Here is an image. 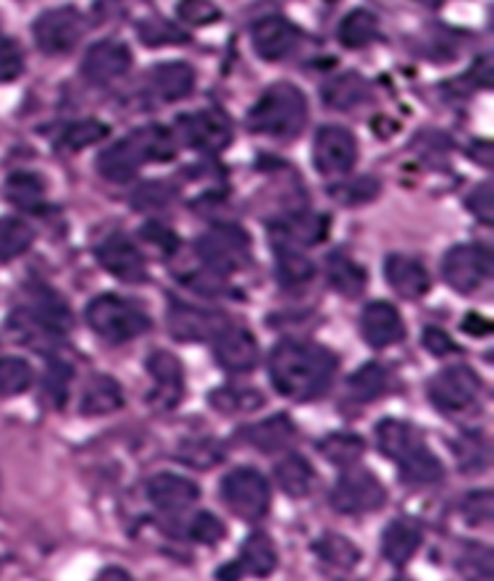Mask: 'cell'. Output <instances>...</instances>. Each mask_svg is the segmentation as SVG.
Segmentation results:
<instances>
[{"label": "cell", "instance_id": "43", "mask_svg": "<svg viewBox=\"0 0 494 581\" xmlns=\"http://www.w3.org/2000/svg\"><path fill=\"white\" fill-rule=\"evenodd\" d=\"M137 37L142 39L148 48H161V45H180L187 39V35L180 30V26H174L166 19H158V16H150V19H142L140 24H137Z\"/></svg>", "mask_w": 494, "mask_h": 581}, {"label": "cell", "instance_id": "20", "mask_svg": "<svg viewBox=\"0 0 494 581\" xmlns=\"http://www.w3.org/2000/svg\"><path fill=\"white\" fill-rule=\"evenodd\" d=\"M195 88V69L184 61L158 64L148 75V92L153 101L176 103L187 98Z\"/></svg>", "mask_w": 494, "mask_h": 581}, {"label": "cell", "instance_id": "10", "mask_svg": "<svg viewBox=\"0 0 494 581\" xmlns=\"http://www.w3.org/2000/svg\"><path fill=\"white\" fill-rule=\"evenodd\" d=\"M482 392V379L469 366H450L439 372L429 385V400L439 411L458 413L471 408Z\"/></svg>", "mask_w": 494, "mask_h": 581}, {"label": "cell", "instance_id": "9", "mask_svg": "<svg viewBox=\"0 0 494 581\" xmlns=\"http://www.w3.org/2000/svg\"><path fill=\"white\" fill-rule=\"evenodd\" d=\"M447 285L460 295L476 293L492 274V253L484 246H456L445 255Z\"/></svg>", "mask_w": 494, "mask_h": 581}, {"label": "cell", "instance_id": "31", "mask_svg": "<svg viewBox=\"0 0 494 581\" xmlns=\"http://www.w3.org/2000/svg\"><path fill=\"white\" fill-rule=\"evenodd\" d=\"M377 440H379V451L392 460H400L403 455L411 453L413 447H418L421 442H424L411 424H405V421H394V419L381 421V424L377 426Z\"/></svg>", "mask_w": 494, "mask_h": 581}, {"label": "cell", "instance_id": "37", "mask_svg": "<svg viewBox=\"0 0 494 581\" xmlns=\"http://www.w3.org/2000/svg\"><path fill=\"white\" fill-rule=\"evenodd\" d=\"M377 35H379V22L371 11L358 9L347 13L345 22L340 24V43L351 50L366 48L368 43L377 39Z\"/></svg>", "mask_w": 494, "mask_h": 581}, {"label": "cell", "instance_id": "52", "mask_svg": "<svg viewBox=\"0 0 494 581\" xmlns=\"http://www.w3.org/2000/svg\"><path fill=\"white\" fill-rule=\"evenodd\" d=\"M180 19L187 24H210L219 19V9L210 0H182Z\"/></svg>", "mask_w": 494, "mask_h": 581}, {"label": "cell", "instance_id": "29", "mask_svg": "<svg viewBox=\"0 0 494 581\" xmlns=\"http://www.w3.org/2000/svg\"><path fill=\"white\" fill-rule=\"evenodd\" d=\"M398 464H400V474H403V481H407V485H416V487L434 485V481L443 479V474H445L439 458L434 453H429V447H426L424 442H421L418 447H413L407 455H403Z\"/></svg>", "mask_w": 494, "mask_h": 581}, {"label": "cell", "instance_id": "4", "mask_svg": "<svg viewBox=\"0 0 494 581\" xmlns=\"http://www.w3.org/2000/svg\"><path fill=\"white\" fill-rule=\"evenodd\" d=\"M88 321L92 332L105 342H129L150 329V319L135 303L118 295H101L88 306Z\"/></svg>", "mask_w": 494, "mask_h": 581}, {"label": "cell", "instance_id": "15", "mask_svg": "<svg viewBox=\"0 0 494 581\" xmlns=\"http://www.w3.org/2000/svg\"><path fill=\"white\" fill-rule=\"evenodd\" d=\"M169 329L182 342L216 340L227 329V319L221 314H214V310L193 308L187 303H174L169 308Z\"/></svg>", "mask_w": 494, "mask_h": 581}, {"label": "cell", "instance_id": "49", "mask_svg": "<svg viewBox=\"0 0 494 581\" xmlns=\"http://www.w3.org/2000/svg\"><path fill=\"white\" fill-rule=\"evenodd\" d=\"M223 534H227V529H223V524L214 516V513H197L193 524H189V537H193L195 543L216 545L221 543Z\"/></svg>", "mask_w": 494, "mask_h": 581}, {"label": "cell", "instance_id": "12", "mask_svg": "<svg viewBox=\"0 0 494 581\" xmlns=\"http://www.w3.org/2000/svg\"><path fill=\"white\" fill-rule=\"evenodd\" d=\"M180 129L184 143L200 153H221L232 143V122L219 109L197 111V114L182 116Z\"/></svg>", "mask_w": 494, "mask_h": 581}, {"label": "cell", "instance_id": "57", "mask_svg": "<svg viewBox=\"0 0 494 581\" xmlns=\"http://www.w3.org/2000/svg\"><path fill=\"white\" fill-rule=\"evenodd\" d=\"M463 332H469L473 337H486L492 332V321L482 319V316H476V314H471V316H466Z\"/></svg>", "mask_w": 494, "mask_h": 581}, {"label": "cell", "instance_id": "54", "mask_svg": "<svg viewBox=\"0 0 494 581\" xmlns=\"http://www.w3.org/2000/svg\"><path fill=\"white\" fill-rule=\"evenodd\" d=\"M19 71H22V53L13 39L0 35V82L19 77Z\"/></svg>", "mask_w": 494, "mask_h": 581}, {"label": "cell", "instance_id": "22", "mask_svg": "<svg viewBox=\"0 0 494 581\" xmlns=\"http://www.w3.org/2000/svg\"><path fill=\"white\" fill-rule=\"evenodd\" d=\"M148 498L158 511L176 513L187 511L189 505L197 503L200 490L193 479L176 477V474H158L156 479H150L148 485Z\"/></svg>", "mask_w": 494, "mask_h": 581}, {"label": "cell", "instance_id": "47", "mask_svg": "<svg viewBox=\"0 0 494 581\" xmlns=\"http://www.w3.org/2000/svg\"><path fill=\"white\" fill-rule=\"evenodd\" d=\"M105 135H108V127L101 122H77V124H71V127H66L61 140L66 148L82 150V148H88V145L101 143Z\"/></svg>", "mask_w": 494, "mask_h": 581}, {"label": "cell", "instance_id": "35", "mask_svg": "<svg viewBox=\"0 0 494 581\" xmlns=\"http://www.w3.org/2000/svg\"><path fill=\"white\" fill-rule=\"evenodd\" d=\"M319 453L334 466H353L364 458L366 442L353 432H334L319 442Z\"/></svg>", "mask_w": 494, "mask_h": 581}, {"label": "cell", "instance_id": "59", "mask_svg": "<svg viewBox=\"0 0 494 581\" xmlns=\"http://www.w3.org/2000/svg\"><path fill=\"white\" fill-rule=\"evenodd\" d=\"M418 3H426V5H439L443 0H418Z\"/></svg>", "mask_w": 494, "mask_h": 581}, {"label": "cell", "instance_id": "41", "mask_svg": "<svg viewBox=\"0 0 494 581\" xmlns=\"http://www.w3.org/2000/svg\"><path fill=\"white\" fill-rule=\"evenodd\" d=\"M263 402V398L253 387H219L210 395V406L219 413H240L253 411Z\"/></svg>", "mask_w": 494, "mask_h": 581}, {"label": "cell", "instance_id": "27", "mask_svg": "<svg viewBox=\"0 0 494 581\" xmlns=\"http://www.w3.org/2000/svg\"><path fill=\"white\" fill-rule=\"evenodd\" d=\"M324 103L334 111H351L358 109L360 103H366L371 98V90H368V82L355 71H347V75H340L334 79H329L324 84Z\"/></svg>", "mask_w": 494, "mask_h": 581}, {"label": "cell", "instance_id": "33", "mask_svg": "<svg viewBox=\"0 0 494 581\" xmlns=\"http://www.w3.org/2000/svg\"><path fill=\"white\" fill-rule=\"evenodd\" d=\"M326 276L332 282V287L345 297H358L366 289V274L353 259H347L345 253L329 255L326 261Z\"/></svg>", "mask_w": 494, "mask_h": 581}, {"label": "cell", "instance_id": "28", "mask_svg": "<svg viewBox=\"0 0 494 581\" xmlns=\"http://www.w3.org/2000/svg\"><path fill=\"white\" fill-rule=\"evenodd\" d=\"M122 406H124V392L122 387H118V381L111 379V376H92L88 387H84L79 411L84 415H105L118 411Z\"/></svg>", "mask_w": 494, "mask_h": 581}, {"label": "cell", "instance_id": "2", "mask_svg": "<svg viewBox=\"0 0 494 581\" xmlns=\"http://www.w3.org/2000/svg\"><path fill=\"white\" fill-rule=\"evenodd\" d=\"M174 153V135H171L166 127L150 124V127L131 132L122 143H116L114 148L105 150V153L97 158V171H101L108 182H129L145 163L171 161Z\"/></svg>", "mask_w": 494, "mask_h": 581}, {"label": "cell", "instance_id": "40", "mask_svg": "<svg viewBox=\"0 0 494 581\" xmlns=\"http://www.w3.org/2000/svg\"><path fill=\"white\" fill-rule=\"evenodd\" d=\"M35 240V232L30 229V224L22 219H0V261L19 259L26 253Z\"/></svg>", "mask_w": 494, "mask_h": 581}, {"label": "cell", "instance_id": "58", "mask_svg": "<svg viewBox=\"0 0 494 581\" xmlns=\"http://www.w3.org/2000/svg\"><path fill=\"white\" fill-rule=\"evenodd\" d=\"M97 581H131L129 573L124 569H105Z\"/></svg>", "mask_w": 494, "mask_h": 581}, {"label": "cell", "instance_id": "17", "mask_svg": "<svg viewBox=\"0 0 494 581\" xmlns=\"http://www.w3.org/2000/svg\"><path fill=\"white\" fill-rule=\"evenodd\" d=\"M300 30L285 16H266L253 24L255 53L266 61H282L298 48Z\"/></svg>", "mask_w": 494, "mask_h": 581}, {"label": "cell", "instance_id": "6", "mask_svg": "<svg viewBox=\"0 0 494 581\" xmlns=\"http://www.w3.org/2000/svg\"><path fill=\"white\" fill-rule=\"evenodd\" d=\"M221 498L229 511L242 521H259L272 508V490L255 468H237L221 485Z\"/></svg>", "mask_w": 494, "mask_h": 581}, {"label": "cell", "instance_id": "11", "mask_svg": "<svg viewBox=\"0 0 494 581\" xmlns=\"http://www.w3.org/2000/svg\"><path fill=\"white\" fill-rule=\"evenodd\" d=\"M313 161L324 176L347 174L358 161V140L351 129L337 124L321 127L313 143Z\"/></svg>", "mask_w": 494, "mask_h": 581}, {"label": "cell", "instance_id": "46", "mask_svg": "<svg viewBox=\"0 0 494 581\" xmlns=\"http://www.w3.org/2000/svg\"><path fill=\"white\" fill-rule=\"evenodd\" d=\"M69 385H71V368L69 363L53 361L45 374V395H48L53 408H64L66 398H69Z\"/></svg>", "mask_w": 494, "mask_h": 581}, {"label": "cell", "instance_id": "42", "mask_svg": "<svg viewBox=\"0 0 494 581\" xmlns=\"http://www.w3.org/2000/svg\"><path fill=\"white\" fill-rule=\"evenodd\" d=\"M458 571L466 581H486L492 577V550L486 545L471 543L460 550Z\"/></svg>", "mask_w": 494, "mask_h": 581}, {"label": "cell", "instance_id": "48", "mask_svg": "<svg viewBox=\"0 0 494 581\" xmlns=\"http://www.w3.org/2000/svg\"><path fill=\"white\" fill-rule=\"evenodd\" d=\"M174 201V190L166 182H148L131 195V206L137 210H158Z\"/></svg>", "mask_w": 494, "mask_h": 581}, {"label": "cell", "instance_id": "19", "mask_svg": "<svg viewBox=\"0 0 494 581\" xmlns=\"http://www.w3.org/2000/svg\"><path fill=\"white\" fill-rule=\"evenodd\" d=\"M360 329H364L366 342L371 348H390L405 337L403 316L398 314V308L384 300L366 306L364 316H360Z\"/></svg>", "mask_w": 494, "mask_h": 581}, {"label": "cell", "instance_id": "39", "mask_svg": "<svg viewBox=\"0 0 494 581\" xmlns=\"http://www.w3.org/2000/svg\"><path fill=\"white\" fill-rule=\"evenodd\" d=\"M313 550L319 552L321 560H326L329 566H337V569H355L360 560L358 547H355L351 539L342 537V534H324V537L313 545Z\"/></svg>", "mask_w": 494, "mask_h": 581}, {"label": "cell", "instance_id": "34", "mask_svg": "<svg viewBox=\"0 0 494 581\" xmlns=\"http://www.w3.org/2000/svg\"><path fill=\"white\" fill-rule=\"evenodd\" d=\"M390 387V376L379 363H364V366L347 379V395L355 402H374Z\"/></svg>", "mask_w": 494, "mask_h": 581}, {"label": "cell", "instance_id": "13", "mask_svg": "<svg viewBox=\"0 0 494 581\" xmlns=\"http://www.w3.org/2000/svg\"><path fill=\"white\" fill-rule=\"evenodd\" d=\"M97 261L101 266L116 280L127 282V285H140L148 280V266H145L142 253L137 250L135 242L124 235H111L97 246Z\"/></svg>", "mask_w": 494, "mask_h": 581}, {"label": "cell", "instance_id": "25", "mask_svg": "<svg viewBox=\"0 0 494 581\" xmlns=\"http://www.w3.org/2000/svg\"><path fill=\"white\" fill-rule=\"evenodd\" d=\"M421 543H424V537H421V526L416 521L398 519L387 526L384 539H381V552L392 566L403 569L407 560L416 556Z\"/></svg>", "mask_w": 494, "mask_h": 581}, {"label": "cell", "instance_id": "51", "mask_svg": "<svg viewBox=\"0 0 494 581\" xmlns=\"http://www.w3.org/2000/svg\"><path fill=\"white\" fill-rule=\"evenodd\" d=\"M379 193V182L377 180H355L353 184H342V187H334L332 195L337 197L342 203H366L371 201V197H377Z\"/></svg>", "mask_w": 494, "mask_h": 581}, {"label": "cell", "instance_id": "44", "mask_svg": "<svg viewBox=\"0 0 494 581\" xmlns=\"http://www.w3.org/2000/svg\"><path fill=\"white\" fill-rule=\"evenodd\" d=\"M32 385V368L24 358H0V398L22 395Z\"/></svg>", "mask_w": 494, "mask_h": 581}, {"label": "cell", "instance_id": "45", "mask_svg": "<svg viewBox=\"0 0 494 581\" xmlns=\"http://www.w3.org/2000/svg\"><path fill=\"white\" fill-rule=\"evenodd\" d=\"M456 451L463 471H482L490 464V445H486L482 434H463L456 442Z\"/></svg>", "mask_w": 494, "mask_h": 581}, {"label": "cell", "instance_id": "53", "mask_svg": "<svg viewBox=\"0 0 494 581\" xmlns=\"http://www.w3.org/2000/svg\"><path fill=\"white\" fill-rule=\"evenodd\" d=\"M469 208L479 221L492 224L494 221V201H492V184L484 182L469 195Z\"/></svg>", "mask_w": 494, "mask_h": 581}, {"label": "cell", "instance_id": "38", "mask_svg": "<svg viewBox=\"0 0 494 581\" xmlns=\"http://www.w3.org/2000/svg\"><path fill=\"white\" fill-rule=\"evenodd\" d=\"M174 458L193 468H214L216 464H221V460L227 458V451H223L221 442L210 437H195V440H184L182 445L176 447Z\"/></svg>", "mask_w": 494, "mask_h": 581}, {"label": "cell", "instance_id": "56", "mask_svg": "<svg viewBox=\"0 0 494 581\" xmlns=\"http://www.w3.org/2000/svg\"><path fill=\"white\" fill-rule=\"evenodd\" d=\"M142 235H145V240L153 242L156 248L163 250V253H169V250L176 248V237L171 235L166 227H161V224H148Z\"/></svg>", "mask_w": 494, "mask_h": 581}, {"label": "cell", "instance_id": "14", "mask_svg": "<svg viewBox=\"0 0 494 581\" xmlns=\"http://www.w3.org/2000/svg\"><path fill=\"white\" fill-rule=\"evenodd\" d=\"M148 372L153 376V389H150V406L156 411H171L180 406L184 395V374L182 363L176 355L158 350L148 358Z\"/></svg>", "mask_w": 494, "mask_h": 581}, {"label": "cell", "instance_id": "21", "mask_svg": "<svg viewBox=\"0 0 494 581\" xmlns=\"http://www.w3.org/2000/svg\"><path fill=\"white\" fill-rule=\"evenodd\" d=\"M384 274L390 287L405 300H418L429 293L432 287V276L426 272V266L411 255H400L394 253L384 263Z\"/></svg>", "mask_w": 494, "mask_h": 581}, {"label": "cell", "instance_id": "7", "mask_svg": "<svg viewBox=\"0 0 494 581\" xmlns=\"http://www.w3.org/2000/svg\"><path fill=\"white\" fill-rule=\"evenodd\" d=\"M384 500V485L366 468H351L347 474H342L332 492V505L340 513H351V516L379 511Z\"/></svg>", "mask_w": 494, "mask_h": 581}, {"label": "cell", "instance_id": "55", "mask_svg": "<svg viewBox=\"0 0 494 581\" xmlns=\"http://www.w3.org/2000/svg\"><path fill=\"white\" fill-rule=\"evenodd\" d=\"M424 345H426V350H429L432 355H437V358H445V355L456 353V342H452L450 337H447L443 329H437V327L426 329V332H424Z\"/></svg>", "mask_w": 494, "mask_h": 581}, {"label": "cell", "instance_id": "5", "mask_svg": "<svg viewBox=\"0 0 494 581\" xmlns=\"http://www.w3.org/2000/svg\"><path fill=\"white\" fill-rule=\"evenodd\" d=\"M195 250L210 272L219 276L240 272L250 263V237L229 224L208 229L206 235L197 237Z\"/></svg>", "mask_w": 494, "mask_h": 581}, {"label": "cell", "instance_id": "24", "mask_svg": "<svg viewBox=\"0 0 494 581\" xmlns=\"http://www.w3.org/2000/svg\"><path fill=\"white\" fill-rule=\"evenodd\" d=\"M242 440L261 453H282L298 440V429H295L289 415L279 413L272 415V419L261 421V424L242 429Z\"/></svg>", "mask_w": 494, "mask_h": 581}, {"label": "cell", "instance_id": "26", "mask_svg": "<svg viewBox=\"0 0 494 581\" xmlns=\"http://www.w3.org/2000/svg\"><path fill=\"white\" fill-rule=\"evenodd\" d=\"M276 563H279V556H276V547L272 543V537L263 532L250 534L240 550V560H237L240 571L250 573V577L266 579L274 573Z\"/></svg>", "mask_w": 494, "mask_h": 581}, {"label": "cell", "instance_id": "23", "mask_svg": "<svg viewBox=\"0 0 494 581\" xmlns=\"http://www.w3.org/2000/svg\"><path fill=\"white\" fill-rule=\"evenodd\" d=\"M329 229V221L324 216L315 214H292L287 219H279L272 224V242L274 246H289V248H306L315 246L324 240Z\"/></svg>", "mask_w": 494, "mask_h": 581}, {"label": "cell", "instance_id": "50", "mask_svg": "<svg viewBox=\"0 0 494 581\" xmlns=\"http://www.w3.org/2000/svg\"><path fill=\"white\" fill-rule=\"evenodd\" d=\"M463 516L469 521L471 526H482L490 524L492 521V492L482 490V492H469V498L463 500Z\"/></svg>", "mask_w": 494, "mask_h": 581}, {"label": "cell", "instance_id": "3", "mask_svg": "<svg viewBox=\"0 0 494 581\" xmlns=\"http://www.w3.org/2000/svg\"><path fill=\"white\" fill-rule=\"evenodd\" d=\"M308 122L306 95L289 82H276L261 95L250 114V129L255 135L276 137V140H292Z\"/></svg>", "mask_w": 494, "mask_h": 581}, {"label": "cell", "instance_id": "1", "mask_svg": "<svg viewBox=\"0 0 494 581\" xmlns=\"http://www.w3.org/2000/svg\"><path fill=\"white\" fill-rule=\"evenodd\" d=\"M268 368H272V381L279 395L306 402L321 398L332 385L334 372H337V355L315 342L285 340L274 348Z\"/></svg>", "mask_w": 494, "mask_h": 581}, {"label": "cell", "instance_id": "16", "mask_svg": "<svg viewBox=\"0 0 494 581\" xmlns=\"http://www.w3.org/2000/svg\"><path fill=\"white\" fill-rule=\"evenodd\" d=\"M131 66V53L124 43L116 39H103V43L92 45L84 56L82 75L92 84H111L122 79Z\"/></svg>", "mask_w": 494, "mask_h": 581}, {"label": "cell", "instance_id": "18", "mask_svg": "<svg viewBox=\"0 0 494 581\" xmlns=\"http://www.w3.org/2000/svg\"><path fill=\"white\" fill-rule=\"evenodd\" d=\"M214 342L216 361L227 372H253L255 363H259V342H255V337L248 329L227 327Z\"/></svg>", "mask_w": 494, "mask_h": 581}, {"label": "cell", "instance_id": "8", "mask_svg": "<svg viewBox=\"0 0 494 581\" xmlns=\"http://www.w3.org/2000/svg\"><path fill=\"white\" fill-rule=\"evenodd\" d=\"M32 30H35L39 50L48 56H64L74 50L79 39L84 37V16L71 5H61V9L45 11Z\"/></svg>", "mask_w": 494, "mask_h": 581}, {"label": "cell", "instance_id": "36", "mask_svg": "<svg viewBox=\"0 0 494 581\" xmlns=\"http://www.w3.org/2000/svg\"><path fill=\"white\" fill-rule=\"evenodd\" d=\"M5 197H9V203H13L16 208L22 210H39L45 206V184L39 180L37 174H13L9 176V182H5Z\"/></svg>", "mask_w": 494, "mask_h": 581}, {"label": "cell", "instance_id": "30", "mask_svg": "<svg viewBox=\"0 0 494 581\" xmlns=\"http://www.w3.org/2000/svg\"><path fill=\"white\" fill-rule=\"evenodd\" d=\"M276 481L285 490L289 498H306L311 494L313 485H315V474L311 464H308L302 455H285V458L276 464Z\"/></svg>", "mask_w": 494, "mask_h": 581}, {"label": "cell", "instance_id": "32", "mask_svg": "<svg viewBox=\"0 0 494 581\" xmlns=\"http://www.w3.org/2000/svg\"><path fill=\"white\" fill-rule=\"evenodd\" d=\"M276 250V274L285 287H300L313 280L315 266L308 255L300 253V248L289 246H274Z\"/></svg>", "mask_w": 494, "mask_h": 581}]
</instances>
